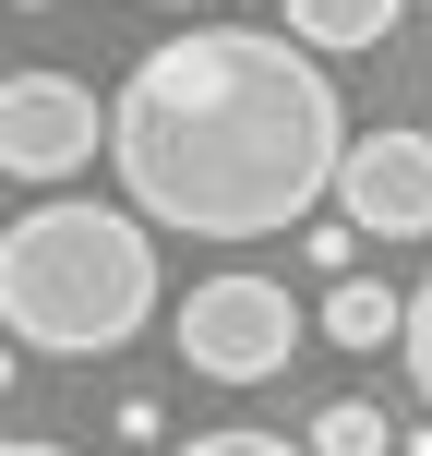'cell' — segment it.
I'll use <instances>...</instances> for the list:
<instances>
[{
	"label": "cell",
	"instance_id": "obj_1",
	"mask_svg": "<svg viewBox=\"0 0 432 456\" xmlns=\"http://www.w3.org/2000/svg\"><path fill=\"white\" fill-rule=\"evenodd\" d=\"M348 109L289 24H192L144 48L109 96V168L144 228L192 240H276L337 192Z\"/></svg>",
	"mask_w": 432,
	"mask_h": 456
},
{
	"label": "cell",
	"instance_id": "obj_8",
	"mask_svg": "<svg viewBox=\"0 0 432 456\" xmlns=\"http://www.w3.org/2000/svg\"><path fill=\"white\" fill-rule=\"evenodd\" d=\"M313 456H396V433H385V409H361V396H337V409L313 420Z\"/></svg>",
	"mask_w": 432,
	"mask_h": 456
},
{
	"label": "cell",
	"instance_id": "obj_6",
	"mask_svg": "<svg viewBox=\"0 0 432 456\" xmlns=\"http://www.w3.org/2000/svg\"><path fill=\"white\" fill-rule=\"evenodd\" d=\"M396 12L409 0H276V24H289L300 48H324V61H348V48H385Z\"/></svg>",
	"mask_w": 432,
	"mask_h": 456
},
{
	"label": "cell",
	"instance_id": "obj_11",
	"mask_svg": "<svg viewBox=\"0 0 432 456\" xmlns=\"http://www.w3.org/2000/svg\"><path fill=\"white\" fill-rule=\"evenodd\" d=\"M12 372H24V348H0V396H12Z\"/></svg>",
	"mask_w": 432,
	"mask_h": 456
},
{
	"label": "cell",
	"instance_id": "obj_13",
	"mask_svg": "<svg viewBox=\"0 0 432 456\" xmlns=\"http://www.w3.org/2000/svg\"><path fill=\"white\" fill-rule=\"evenodd\" d=\"M157 12H205V0H157Z\"/></svg>",
	"mask_w": 432,
	"mask_h": 456
},
{
	"label": "cell",
	"instance_id": "obj_2",
	"mask_svg": "<svg viewBox=\"0 0 432 456\" xmlns=\"http://www.w3.org/2000/svg\"><path fill=\"white\" fill-rule=\"evenodd\" d=\"M157 324V228L133 205H24L0 228V337L48 361H109Z\"/></svg>",
	"mask_w": 432,
	"mask_h": 456
},
{
	"label": "cell",
	"instance_id": "obj_4",
	"mask_svg": "<svg viewBox=\"0 0 432 456\" xmlns=\"http://www.w3.org/2000/svg\"><path fill=\"white\" fill-rule=\"evenodd\" d=\"M96 144H109V109L72 72H0V181L61 192L72 168H96Z\"/></svg>",
	"mask_w": 432,
	"mask_h": 456
},
{
	"label": "cell",
	"instance_id": "obj_5",
	"mask_svg": "<svg viewBox=\"0 0 432 456\" xmlns=\"http://www.w3.org/2000/svg\"><path fill=\"white\" fill-rule=\"evenodd\" d=\"M337 216L361 240H432V133L385 120V133L337 144Z\"/></svg>",
	"mask_w": 432,
	"mask_h": 456
},
{
	"label": "cell",
	"instance_id": "obj_9",
	"mask_svg": "<svg viewBox=\"0 0 432 456\" xmlns=\"http://www.w3.org/2000/svg\"><path fill=\"white\" fill-rule=\"evenodd\" d=\"M396 348H409V385H420V409H432V276L409 289V324H396Z\"/></svg>",
	"mask_w": 432,
	"mask_h": 456
},
{
	"label": "cell",
	"instance_id": "obj_12",
	"mask_svg": "<svg viewBox=\"0 0 432 456\" xmlns=\"http://www.w3.org/2000/svg\"><path fill=\"white\" fill-rule=\"evenodd\" d=\"M0 456H72V444H0Z\"/></svg>",
	"mask_w": 432,
	"mask_h": 456
},
{
	"label": "cell",
	"instance_id": "obj_10",
	"mask_svg": "<svg viewBox=\"0 0 432 456\" xmlns=\"http://www.w3.org/2000/svg\"><path fill=\"white\" fill-rule=\"evenodd\" d=\"M168 456H313V444H289V433H192V444H168Z\"/></svg>",
	"mask_w": 432,
	"mask_h": 456
},
{
	"label": "cell",
	"instance_id": "obj_7",
	"mask_svg": "<svg viewBox=\"0 0 432 456\" xmlns=\"http://www.w3.org/2000/svg\"><path fill=\"white\" fill-rule=\"evenodd\" d=\"M396 324H409V300L372 289V276H337L324 289V348H396Z\"/></svg>",
	"mask_w": 432,
	"mask_h": 456
},
{
	"label": "cell",
	"instance_id": "obj_3",
	"mask_svg": "<svg viewBox=\"0 0 432 456\" xmlns=\"http://www.w3.org/2000/svg\"><path fill=\"white\" fill-rule=\"evenodd\" d=\"M168 337H181V361L205 372V385H276V372L300 361V337H313V313H300L276 276L228 265V276H205V289L168 313Z\"/></svg>",
	"mask_w": 432,
	"mask_h": 456
}]
</instances>
